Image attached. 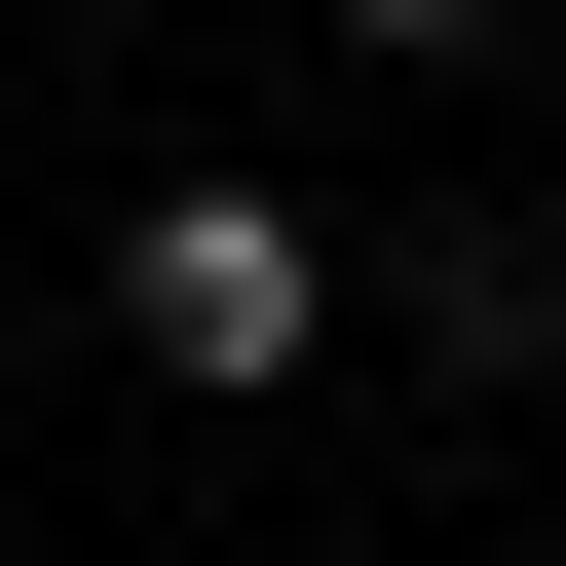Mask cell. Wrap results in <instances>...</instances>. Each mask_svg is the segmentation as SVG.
<instances>
[{
  "label": "cell",
  "instance_id": "obj_1",
  "mask_svg": "<svg viewBox=\"0 0 566 566\" xmlns=\"http://www.w3.org/2000/svg\"><path fill=\"white\" fill-rule=\"evenodd\" d=\"M378 303H340V227L264 189V151H189V189H114V378H189V416H303Z\"/></svg>",
  "mask_w": 566,
  "mask_h": 566
},
{
  "label": "cell",
  "instance_id": "obj_2",
  "mask_svg": "<svg viewBox=\"0 0 566 566\" xmlns=\"http://www.w3.org/2000/svg\"><path fill=\"white\" fill-rule=\"evenodd\" d=\"M340 303H378L453 416H528V378H566V227H340Z\"/></svg>",
  "mask_w": 566,
  "mask_h": 566
},
{
  "label": "cell",
  "instance_id": "obj_3",
  "mask_svg": "<svg viewBox=\"0 0 566 566\" xmlns=\"http://www.w3.org/2000/svg\"><path fill=\"white\" fill-rule=\"evenodd\" d=\"M303 39H378V76H491V39H528V0H303Z\"/></svg>",
  "mask_w": 566,
  "mask_h": 566
}]
</instances>
